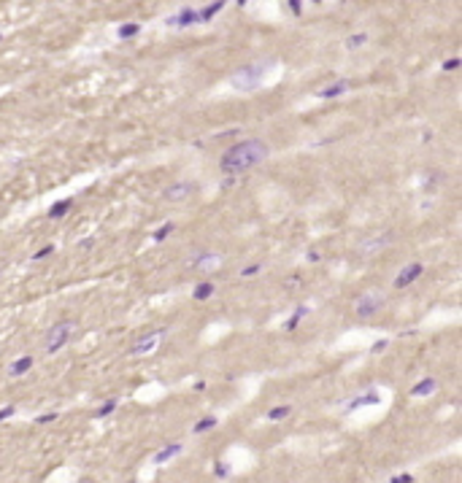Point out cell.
<instances>
[{
	"instance_id": "1",
	"label": "cell",
	"mask_w": 462,
	"mask_h": 483,
	"mask_svg": "<svg viewBox=\"0 0 462 483\" xmlns=\"http://www.w3.org/2000/svg\"><path fill=\"white\" fill-rule=\"evenodd\" d=\"M268 154H270L268 143L257 141V138H249V141H241L235 146H230L222 154V159H219V168H222V173L235 176V173H244V170L259 165L262 159H268Z\"/></svg>"
},
{
	"instance_id": "2",
	"label": "cell",
	"mask_w": 462,
	"mask_h": 483,
	"mask_svg": "<svg viewBox=\"0 0 462 483\" xmlns=\"http://www.w3.org/2000/svg\"><path fill=\"white\" fill-rule=\"evenodd\" d=\"M265 68H268V62H257V65H246V68H241V71H235L233 73V87L238 89V92H254L262 84V73H265Z\"/></svg>"
},
{
	"instance_id": "3",
	"label": "cell",
	"mask_w": 462,
	"mask_h": 483,
	"mask_svg": "<svg viewBox=\"0 0 462 483\" xmlns=\"http://www.w3.org/2000/svg\"><path fill=\"white\" fill-rule=\"evenodd\" d=\"M73 330H76V324H73V321H60V324H54L49 332H46L43 351L46 354H57L62 346H68V340L73 337Z\"/></svg>"
},
{
	"instance_id": "4",
	"label": "cell",
	"mask_w": 462,
	"mask_h": 483,
	"mask_svg": "<svg viewBox=\"0 0 462 483\" xmlns=\"http://www.w3.org/2000/svg\"><path fill=\"white\" fill-rule=\"evenodd\" d=\"M384 305V297H381V292H365V295L360 297V300L354 302V313L360 316V319H368V316H376V310Z\"/></svg>"
},
{
	"instance_id": "5",
	"label": "cell",
	"mask_w": 462,
	"mask_h": 483,
	"mask_svg": "<svg viewBox=\"0 0 462 483\" xmlns=\"http://www.w3.org/2000/svg\"><path fill=\"white\" fill-rule=\"evenodd\" d=\"M195 189H198L195 181H178V184H170V186L163 189V197L168 200V203H181V200L189 197V194H195Z\"/></svg>"
},
{
	"instance_id": "6",
	"label": "cell",
	"mask_w": 462,
	"mask_h": 483,
	"mask_svg": "<svg viewBox=\"0 0 462 483\" xmlns=\"http://www.w3.org/2000/svg\"><path fill=\"white\" fill-rule=\"evenodd\" d=\"M222 260H224V257L216 254V251H198V257H195L189 264H192V267H198V270H203V273H211L213 267H219V264H222Z\"/></svg>"
},
{
	"instance_id": "7",
	"label": "cell",
	"mask_w": 462,
	"mask_h": 483,
	"mask_svg": "<svg viewBox=\"0 0 462 483\" xmlns=\"http://www.w3.org/2000/svg\"><path fill=\"white\" fill-rule=\"evenodd\" d=\"M392 240H395V235H392V232H384V235H378V238H376V235H373V238L362 240V243H360V249H357V251H360L362 257H365V254H376V251H381V249H384V246H389Z\"/></svg>"
},
{
	"instance_id": "8",
	"label": "cell",
	"mask_w": 462,
	"mask_h": 483,
	"mask_svg": "<svg viewBox=\"0 0 462 483\" xmlns=\"http://www.w3.org/2000/svg\"><path fill=\"white\" fill-rule=\"evenodd\" d=\"M351 89V81L349 78H336V81H330L327 87H322L319 92H316V97H322V100H336V97H340L343 92Z\"/></svg>"
},
{
	"instance_id": "9",
	"label": "cell",
	"mask_w": 462,
	"mask_h": 483,
	"mask_svg": "<svg viewBox=\"0 0 462 483\" xmlns=\"http://www.w3.org/2000/svg\"><path fill=\"white\" fill-rule=\"evenodd\" d=\"M424 273V267H421L419 262H411V264H406V267L397 273V278H395V289H406L408 284H414V281L419 278V275Z\"/></svg>"
},
{
	"instance_id": "10",
	"label": "cell",
	"mask_w": 462,
	"mask_h": 483,
	"mask_svg": "<svg viewBox=\"0 0 462 483\" xmlns=\"http://www.w3.org/2000/svg\"><path fill=\"white\" fill-rule=\"evenodd\" d=\"M163 337H165V332H163V330H160V332H149V335H143L141 340H138L135 346H132V354H149V351H152V348L157 346L160 340H163Z\"/></svg>"
},
{
	"instance_id": "11",
	"label": "cell",
	"mask_w": 462,
	"mask_h": 483,
	"mask_svg": "<svg viewBox=\"0 0 462 483\" xmlns=\"http://www.w3.org/2000/svg\"><path fill=\"white\" fill-rule=\"evenodd\" d=\"M195 22H198L195 8H181L176 16H170V19H168V25L170 27H189V25H195Z\"/></svg>"
},
{
	"instance_id": "12",
	"label": "cell",
	"mask_w": 462,
	"mask_h": 483,
	"mask_svg": "<svg viewBox=\"0 0 462 483\" xmlns=\"http://www.w3.org/2000/svg\"><path fill=\"white\" fill-rule=\"evenodd\" d=\"M181 443H168V446H165V448H160V451L157 453H154V462H157V464H165V462H170V459L173 456H178V453H181Z\"/></svg>"
},
{
	"instance_id": "13",
	"label": "cell",
	"mask_w": 462,
	"mask_h": 483,
	"mask_svg": "<svg viewBox=\"0 0 462 483\" xmlns=\"http://www.w3.org/2000/svg\"><path fill=\"white\" fill-rule=\"evenodd\" d=\"M27 370H33V356H30V354H27V356H19V359L11 362V367H8L11 375H25Z\"/></svg>"
},
{
	"instance_id": "14",
	"label": "cell",
	"mask_w": 462,
	"mask_h": 483,
	"mask_svg": "<svg viewBox=\"0 0 462 483\" xmlns=\"http://www.w3.org/2000/svg\"><path fill=\"white\" fill-rule=\"evenodd\" d=\"M435 389H438V381H435V378H424L421 383H417V386L411 389V394H414V397H427V394L435 392Z\"/></svg>"
},
{
	"instance_id": "15",
	"label": "cell",
	"mask_w": 462,
	"mask_h": 483,
	"mask_svg": "<svg viewBox=\"0 0 462 483\" xmlns=\"http://www.w3.org/2000/svg\"><path fill=\"white\" fill-rule=\"evenodd\" d=\"M222 8H224V3H222V0H216V3H211V5H203V8L195 11V14H198V22H209V19H213V14L222 11Z\"/></svg>"
},
{
	"instance_id": "16",
	"label": "cell",
	"mask_w": 462,
	"mask_h": 483,
	"mask_svg": "<svg viewBox=\"0 0 462 483\" xmlns=\"http://www.w3.org/2000/svg\"><path fill=\"white\" fill-rule=\"evenodd\" d=\"M373 402H378V394L376 392H368V394H360L354 397V400L349 402V410H357V408H365V405H373Z\"/></svg>"
},
{
	"instance_id": "17",
	"label": "cell",
	"mask_w": 462,
	"mask_h": 483,
	"mask_svg": "<svg viewBox=\"0 0 462 483\" xmlns=\"http://www.w3.org/2000/svg\"><path fill=\"white\" fill-rule=\"evenodd\" d=\"M68 211H71V200H60V203H54L49 208V219H62Z\"/></svg>"
},
{
	"instance_id": "18",
	"label": "cell",
	"mask_w": 462,
	"mask_h": 483,
	"mask_svg": "<svg viewBox=\"0 0 462 483\" xmlns=\"http://www.w3.org/2000/svg\"><path fill=\"white\" fill-rule=\"evenodd\" d=\"M138 33H141V25H138V22H127V25H122L117 30V36L119 38H132V36H138Z\"/></svg>"
},
{
	"instance_id": "19",
	"label": "cell",
	"mask_w": 462,
	"mask_h": 483,
	"mask_svg": "<svg viewBox=\"0 0 462 483\" xmlns=\"http://www.w3.org/2000/svg\"><path fill=\"white\" fill-rule=\"evenodd\" d=\"M211 292H213V284H211V281H203V284L195 286L192 297H195V300H206V297H211Z\"/></svg>"
},
{
	"instance_id": "20",
	"label": "cell",
	"mask_w": 462,
	"mask_h": 483,
	"mask_svg": "<svg viewBox=\"0 0 462 483\" xmlns=\"http://www.w3.org/2000/svg\"><path fill=\"white\" fill-rule=\"evenodd\" d=\"M117 405H119V400H117V397H111V400H106L100 408H97V410H95V416H97V418L108 416V413H114V410H117Z\"/></svg>"
},
{
	"instance_id": "21",
	"label": "cell",
	"mask_w": 462,
	"mask_h": 483,
	"mask_svg": "<svg viewBox=\"0 0 462 483\" xmlns=\"http://www.w3.org/2000/svg\"><path fill=\"white\" fill-rule=\"evenodd\" d=\"M290 413H292L290 405H279V408H270V410H268V418H270V421H279V418L290 416Z\"/></svg>"
},
{
	"instance_id": "22",
	"label": "cell",
	"mask_w": 462,
	"mask_h": 483,
	"mask_svg": "<svg viewBox=\"0 0 462 483\" xmlns=\"http://www.w3.org/2000/svg\"><path fill=\"white\" fill-rule=\"evenodd\" d=\"M213 427H216V418H213V416H206V418H200V421L195 424V435L209 432V429H213Z\"/></svg>"
},
{
	"instance_id": "23",
	"label": "cell",
	"mask_w": 462,
	"mask_h": 483,
	"mask_svg": "<svg viewBox=\"0 0 462 483\" xmlns=\"http://www.w3.org/2000/svg\"><path fill=\"white\" fill-rule=\"evenodd\" d=\"M368 41V33H357V36H349L346 38V49H360L362 43Z\"/></svg>"
},
{
	"instance_id": "24",
	"label": "cell",
	"mask_w": 462,
	"mask_h": 483,
	"mask_svg": "<svg viewBox=\"0 0 462 483\" xmlns=\"http://www.w3.org/2000/svg\"><path fill=\"white\" fill-rule=\"evenodd\" d=\"M305 313H308V308H305V305H300L297 310H294V316H292V319H290V321H287V324H284V330H294V327L300 324V319H303Z\"/></svg>"
},
{
	"instance_id": "25",
	"label": "cell",
	"mask_w": 462,
	"mask_h": 483,
	"mask_svg": "<svg viewBox=\"0 0 462 483\" xmlns=\"http://www.w3.org/2000/svg\"><path fill=\"white\" fill-rule=\"evenodd\" d=\"M170 232H173V222H168V224H163V227H160V229H157V232H154V235H152V238H154V240H157V243H160V240H165V238H168V235H170Z\"/></svg>"
},
{
	"instance_id": "26",
	"label": "cell",
	"mask_w": 462,
	"mask_h": 483,
	"mask_svg": "<svg viewBox=\"0 0 462 483\" xmlns=\"http://www.w3.org/2000/svg\"><path fill=\"white\" fill-rule=\"evenodd\" d=\"M259 270H262V264H249V267L241 270V275H244V278H254V275H257Z\"/></svg>"
},
{
	"instance_id": "27",
	"label": "cell",
	"mask_w": 462,
	"mask_h": 483,
	"mask_svg": "<svg viewBox=\"0 0 462 483\" xmlns=\"http://www.w3.org/2000/svg\"><path fill=\"white\" fill-rule=\"evenodd\" d=\"M54 418H57V413L49 410V413H41V416L36 418V424H49V421H54Z\"/></svg>"
},
{
	"instance_id": "28",
	"label": "cell",
	"mask_w": 462,
	"mask_h": 483,
	"mask_svg": "<svg viewBox=\"0 0 462 483\" xmlns=\"http://www.w3.org/2000/svg\"><path fill=\"white\" fill-rule=\"evenodd\" d=\"M16 413V408L14 405H5V408H0V421H5V418H11Z\"/></svg>"
},
{
	"instance_id": "29",
	"label": "cell",
	"mask_w": 462,
	"mask_h": 483,
	"mask_svg": "<svg viewBox=\"0 0 462 483\" xmlns=\"http://www.w3.org/2000/svg\"><path fill=\"white\" fill-rule=\"evenodd\" d=\"M49 254H54V246H43V249L41 251H36V257H33V260H43V257H49Z\"/></svg>"
},
{
	"instance_id": "30",
	"label": "cell",
	"mask_w": 462,
	"mask_h": 483,
	"mask_svg": "<svg viewBox=\"0 0 462 483\" xmlns=\"http://www.w3.org/2000/svg\"><path fill=\"white\" fill-rule=\"evenodd\" d=\"M287 8H290L294 16H300V11H303V3H300V0H290V3H287Z\"/></svg>"
},
{
	"instance_id": "31",
	"label": "cell",
	"mask_w": 462,
	"mask_h": 483,
	"mask_svg": "<svg viewBox=\"0 0 462 483\" xmlns=\"http://www.w3.org/2000/svg\"><path fill=\"white\" fill-rule=\"evenodd\" d=\"M460 57H452V60H446V62H443V71H454V68H460Z\"/></svg>"
},
{
	"instance_id": "32",
	"label": "cell",
	"mask_w": 462,
	"mask_h": 483,
	"mask_svg": "<svg viewBox=\"0 0 462 483\" xmlns=\"http://www.w3.org/2000/svg\"><path fill=\"white\" fill-rule=\"evenodd\" d=\"M213 473H216V478H227L230 470H227V464H216V470H213Z\"/></svg>"
},
{
	"instance_id": "33",
	"label": "cell",
	"mask_w": 462,
	"mask_h": 483,
	"mask_svg": "<svg viewBox=\"0 0 462 483\" xmlns=\"http://www.w3.org/2000/svg\"><path fill=\"white\" fill-rule=\"evenodd\" d=\"M389 483H414V475H395Z\"/></svg>"
},
{
	"instance_id": "34",
	"label": "cell",
	"mask_w": 462,
	"mask_h": 483,
	"mask_svg": "<svg viewBox=\"0 0 462 483\" xmlns=\"http://www.w3.org/2000/svg\"><path fill=\"white\" fill-rule=\"evenodd\" d=\"M384 348H386V340H378L376 346H373V354H376V351H384Z\"/></svg>"
},
{
	"instance_id": "35",
	"label": "cell",
	"mask_w": 462,
	"mask_h": 483,
	"mask_svg": "<svg viewBox=\"0 0 462 483\" xmlns=\"http://www.w3.org/2000/svg\"><path fill=\"white\" fill-rule=\"evenodd\" d=\"M0 38H3V36H0Z\"/></svg>"
}]
</instances>
